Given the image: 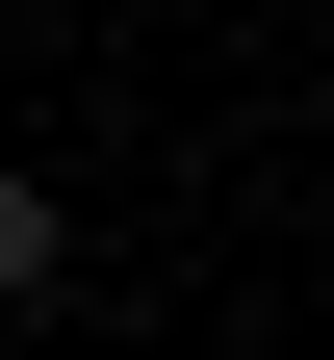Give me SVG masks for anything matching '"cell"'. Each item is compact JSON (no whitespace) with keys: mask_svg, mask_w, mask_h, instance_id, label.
I'll return each mask as SVG.
<instances>
[{"mask_svg":"<svg viewBox=\"0 0 334 360\" xmlns=\"http://www.w3.org/2000/svg\"><path fill=\"white\" fill-rule=\"evenodd\" d=\"M77 283V206H52V180H0V309H52Z\"/></svg>","mask_w":334,"mask_h":360,"instance_id":"cell-1","label":"cell"}]
</instances>
